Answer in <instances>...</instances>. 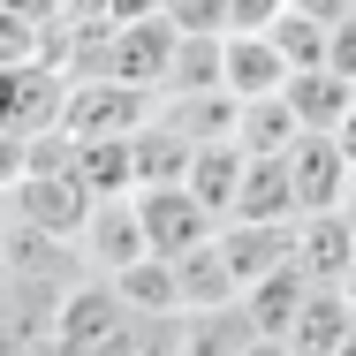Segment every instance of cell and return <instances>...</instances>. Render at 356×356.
<instances>
[{
    "mask_svg": "<svg viewBox=\"0 0 356 356\" xmlns=\"http://www.w3.org/2000/svg\"><path fill=\"white\" fill-rule=\"evenodd\" d=\"M159 122L182 129L190 144H227L243 122V99L235 91H159Z\"/></svg>",
    "mask_w": 356,
    "mask_h": 356,
    "instance_id": "9",
    "label": "cell"
},
{
    "mask_svg": "<svg viewBox=\"0 0 356 356\" xmlns=\"http://www.w3.org/2000/svg\"><path fill=\"white\" fill-rule=\"evenodd\" d=\"M76 182L91 197H129L137 190V144L129 137H76Z\"/></svg>",
    "mask_w": 356,
    "mask_h": 356,
    "instance_id": "12",
    "label": "cell"
},
{
    "mask_svg": "<svg viewBox=\"0 0 356 356\" xmlns=\"http://www.w3.org/2000/svg\"><path fill=\"white\" fill-rule=\"evenodd\" d=\"M91 213V190L76 175H23L8 190V220L15 227H46V235H76Z\"/></svg>",
    "mask_w": 356,
    "mask_h": 356,
    "instance_id": "6",
    "label": "cell"
},
{
    "mask_svg": "<svg viewBox=\"0 0 356 356\" xmlns=\"http://www.w3.org/2000/svg\"><path fill=\"white\" fill-rule=\"evenodd\" d=\"M137 220H144V243L152 258H190L220 235V220L205 213V197L190 182H159V190H137Z\"/></svg>",
    "mask_w": 356,
    "mask_h": 356,
    "instance_id": "2",
    "label": "cell"
},
{
    "mask_svg": "<svg viewBox=\"0 0 356 356\" xmlns=\"http://www.w3.org/2000/svg\"><path fill=\"white\" fill-rule=\"evenodd\" d=\"M349 99H356V76H341V69H296L288 76V106H296L303 129H334L349 114Z\"/></svg>",
    "mask_w": 356,
    "mask_h": 356,
    "instance_id": "15",
    "label": "cell"
},
{
    "mask_svg": "<svg viewBox=\"0 0 356 356\" xmlns=\"http://www.w3.org/2000/svg\"><path fill=\"white\" fill-rule=\"evenodd\" d=\"M129 311H182V281H175V258H137L129 273H114Z\"/></svg>",
    "mask_w": 356,
    "mask_h": 356,
    "instance_id": "20",
    "label": "cell"
},
{
    "mask_svg": "<svg viewBox=\"0 0 356 356\" xmlns=\"http://www.w3.org/2000/svg\"><path fill=\"white\" fill-rule=\"evenodd\" d=\"M281 159H288V182H296V205H303V213H341L356 167H349V152L326 137V129H303Z\"/></svg>",
    "mask_w": 356,
    "mask_h": 356,
    "instance_id": "4",
    "label": "cell"
},
{
    "mask_svg": "<svg viewBox=\"0 0 356 356\" xmlns=\"http://www.w3.org/2000/svg\"><path fill=\"white\" fill-rule=\"evenodd\" d=\"M243 356H288V341H273V334H258V341H250Z\"/></svg>",
    "mask_w": 356,
    "mask_h": 356,
    "instance_id": "24",
    "label": "cell"
},
{
    "mask_svg": "<svg viewBox=\"0 0 356 356\" xmlns=\"http://www.w3.org/2000/svg\"><path fill=\"white\" fill-rule=\"evenodd\" d=\"M243 167H250V152H243L235 137H227V144H197V159H190L182 182L205 197V213H213V220H227V213H235V190H243Z\"/></svg>",
    "mask_w": 356,
    "mask_h": 356,
    "instance_id": "14",
    "label": "cell"
},
{
    "mask_svg": "<svg viewBox=\"0 0 356 356\" xmlns=\"http://www.w3.org/2000/svg\"><path fill=\"white\" fill-rule=\"evenodd\" d=\"M250 341H258V326H250L243 296L213 303V311H182V356H243Z\"/></svg>",
    "mask_w": 356,
    "mask_h": 356,
    "instance_id": "11",
    "label": "cell"
},
{
    "mask_svg": "<svg viewBox=\"0 0 356 356\" xmlns=\"http://www.w3.org/2000/svg\"><path fill=\"white\" fill-rule=\"evenodd\" d=\"M175 281H182V311H213V303H235V296H243L235 273H227V258H220V243L175 258Z\"/></svg>",
    "mask_w": 356,
    "mask_h": 356,
    "instance_id": "19",
    "label": "cell"
},
{
    "mask_svg": "<svg viewBox=\"0 0 356 356\" xmlns=\"http://www.w3.org/2000/svg\"><path fill=\"white\" fill-rule=\"evenodd\" d=\"M349 334H356V296L349 288H311L281 341H288V356H334Z\"/></svg>",
    "mask_w": 356,
    "mask_h": 356,
    "instance_id": "8",
    "label": "cell"
},
{
    "mask_svg": "<svg viewBox=\"0 0 356 356\" xmlns=\"http://www.w3.org/2000/svg\"><path fill=\"white\" fill-rule=\"evenodd\" d=\"M334 356H356V334H349V341H341V349H334Z\"/></svg>",
    "mask_w": 356,
    "mask_h": 356,
    "instance_id": "26",
    "label": "cell"
},
{
    "mask_svg": "<svg viewBox=\"0 0 356 356\" xmlns=\"http://www.w3.org/2000/svg\"><path fill=\"white\" fill-rule=\"evenodd\" d=\"M341 213H349V227H356V175H349V197H341Z\"/></svg>",
    "mask_w": 356,
    "mask_h": 356,
    "instance_id": "25",
    "label": "cell"
},
{
    "mask_svg": "<svg viewBox=\"0 0 356 356\" xmlns=\"http://www.w3.org/2000/svg\"><path fill=\"white\" fill-rule=\"evenodd\" d=\"M227 91L235 99L288 91V54L273 46V31H227Z\"/></svg>",
    "mask_w": 356,
    "mask_h": 356,
    "instance_id": "10",
    "label": "cell"
},
{
    "mask_svg": "<svg viewBox=\"0 0 356 356\" xmlns=\"http://www.w3.org/2000/svg\"><path fill=\"white\" fill-rule=\"evenodd\" d=\"M273 46L288 54V76H296V69H326L334 23H318V15H303V8H281V23H273Z\"/></svg>",
    "mask_w": 356,
    "mask_h": 356,
    "instance_id": "21",
    "label": "cell"
},
{
    "mask_svg": "<svg viewBox=\"0 0 356 356\" xmlns=\"http://www.w3.org/2000/svg\"><path fill=\"white\" fill-rule=\"evenodd\" d=\"M296 137H303V122H296L288 91H273V99H243V122H235V144H243L250 159H281V152H288Z\"/></svg>",
    "mask_w": 356,
    "mask_h": 356,
    "instance_id": "16",
    "label": "cell"
},
{
    "mask_svg": "<svg viewBox=\"0 0 356 356\" xmlns=\"http://www.w3.org/2000/svg\"><path fill=\"white\" fill-rule=\"evenodd\" d=\"M220 258H227V273H235V288H258L273 266H288V243H296V220H220Z\"/></svg>",
    "mask_w": 356,
    "mask_h": 356,
    "instance_id": "7",
    "label": "cell"
},
{
    "mask_svg": "<svg viewBox=\"0 0 356 356\" xmlns=\"http://www.w3.org/2000/svg\"><path fill=\"white\" fill-rule=\"evenodd\" d=\"M326 137L341 144V152H349V167H356V99H349V114H341V122H334V129H326Z\"/></svg>",
    "mask_w": 356,
    "mask_h": 356,
    "instance_id": "23",
    "label": "cell"
},
{
    "mask_svg": "<svg viewBox=\"0 0 356 356\" xmlns=\"http://www.w3.org/2000/svg\"><path fill=\"white\" fill-rule=\"evenodd\" d=\"M76 250H83V266L91 273H129L137 258H152V243H144V220H137V190L129 197H91V213L76 227Z\"/></svg>",
    "mask_w": 356,
    "mask_h": 356,
    "instance_id": "3",
    "label": "cell"
},
{
    "mask_svg": "<svg viewBox=\"0 0 356 356\" xmlns=\"http://www.w3.org/2000/svg\"><path fill=\"white\" fill-rule=\"evenodd\" d=\"M296 273L311 288H349V266H356V227L349 213H303L296 220V243H288Z\"/></svg>",
    "mask_w": 356,
    "mask_h": 356,
    "instance_id": "5",
    "label": "cell"
},
{
    "mask_svg": "<svg viewBox=\"0 0 356 356\" xmlns=\"http://www.w3.org/2000/svg\"><path fill=\"white\" fill-rule=\"evenodd\" d=\"M303 296H311V281H303V273H296V258H288V266H273L258 288H243V311H250V326H258V334H273V341H281L288 318L303 311Z\"/></svg>",
    "mask_w": 356,
    "mask_h": 356,
    "instance_id": "18",
    "label": "cell"
},
{
    "mask_svg": "<svg viewBox=\"0 0 356 356\" xmlns=\"http://www.w3.org/2000/svg\"><path fill=\"white\" fill-rule=\"evenodd\" d=\"M227 220H303L296 205V182H288V159H250L243 167V190H235V213Z\"/></svg>",
    "mask_w": 356,
    "mask_h": 356,
    "instance_id": "13",
    "label": "cell"
},
{
    "mask_svg": "<svg viewBox=\"0 0 356 356\" xmlns=\"http://www.w3.org/2000/svg\"><path fill=\"white\" fill-rule=\"evenodd\" d=\"M288 0H227V31H273Z\"/></svg>",
    "mask_w": 356,
    "mask_h": 356,
    "instance_id": "22",
    "label": "cell"
},
{
    "mask_svg": "<svg viewBox=\"0 0 356 356\" xmlns=\"http://www.w3.org/2000/svg\"><path fill=\"white\" fill-rule=\"evenodd\" d=\"M152 114H159V91L122 83V76H69V99H61L69 137H137Z\"/></svg>",
    "mask_w": 356,
    "mask_h": 356,
    "instance_id": "1",
    "label": "cell"
},
{
    "mask_svg": "<svg viewBox=\"0 0 356 356\" xmlns=\"http://www.w3.org/2000/svg\"><path fill=\"white\" fill-rule=\"evenodd\" d=\"M137 190H159V182H182V175H190V159H197V144L182 137V129H167V122H159V114H152V122H144L137 137Z\"/></svg>",
    "mask_w": 356,
    "mask_h": 356,
    "instance_id": "17",
    "label": "cell"
}]
</instances>
